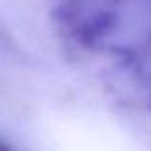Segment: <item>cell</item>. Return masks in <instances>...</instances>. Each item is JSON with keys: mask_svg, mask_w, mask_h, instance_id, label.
Wrapping results in <instances>:
<instances>
[{"mask_svg": "<svg viewBox=\"0 0 151 151\" xmlns=\"http://www.w3.org/2000/svg\"><path fill=\"white\" fill-rule=\"evenodd\" d=\"M0 151H14V147H12L4 138H0Z\"/></svg>", "mask_w": 151, "mask_h": 151, "instance_id": "cell-1", "label": "cell"}]
</instances>
